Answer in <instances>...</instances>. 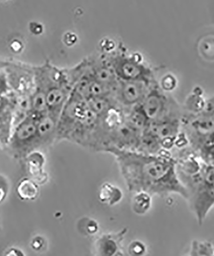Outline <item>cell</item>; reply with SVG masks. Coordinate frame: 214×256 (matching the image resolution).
<instances>
[{"label": "cell", "mask_w": 214, "mask_h": 256, "mask_svg": "<svg viewBox=\"0 0 214 256\" xmlns=\"http://www.w3.org/2000/svg\"><path fill=\"white\" fill-rule=\"evenodd\" d=\"M99 198L102 202L113 206L122 200V194L120 190L114 185L106 184L100 189Z\"/></svg>", "instance_id": "cell-13"}, {"label": "cell", "mask_w": 214, "mask_h": 256, "mask_svg": "<svg viewBox=\"0 0 214 256\" xmlns=\"http://www.w3.org/2000/svg\"><path fill=\"white\" fill-rule=\"evenodd\" d=\"M103 152L116 158L127 188L132 193L145 192L152 196L174 194L188 200V190L178 172L176 160L169 150L149 154L110 147Z\"/></svg>", "instance_id": "cell-1"}, {"label": "cell", "mask_w": 214, "mask_h": 256, "mask_svg": "<svg viewBox=\"0 0 214 256\" xmlns=\"http://www.w3.org/2000/svg\"><path fill=\"white\" fill-rule=\"evenodd\" d=\"M88 65L92 77L100 84L111 88L114 92L119 80L108 60L88 61Z\"/></svg>", "instance_id": "cell-7"}, {"label": "cell", "mask_w": 214, "mask_h": 256, "mask_svg": "<svg viewBox=\"0 0 214 256\" xmlns=\"http://www.w3.org/2000/svg\"><path fill=\"white\" fill-rule=\"evenodd\" d=\"M177 80L172 74H168L161 80V89L163 91H172L177 86Z\"/></svg>", "instance_id": "cell-16"}, {"label": "cell", "mask_w": 214, "mask_h": 256, "mask_svg": "<svg viewBox=\"0 0 214 256\" xmlns=\"http://www.w3.org/2000/svg\"><path fill=\"white\" fill-rule=\"evenodd\" d=\"M150 123L173 118H182L184 112L172 98L165 94L161 88L152 86L140 104Z\"/></svg>", "instance_id": "cell-3"}, {"label": "cell", "mask_w": 214, "mask_h": 256, "mask_svg": "<svg viewBox=\"0 0 214 256\" xmlns=\"http://www.w3.org/2000/svg\"><path fill=\"white\" fill-rule=\"evenodd\" d=\"M14 140L26 143L37 140V118L30 113L18 124L15 130Z\"/></svg>", "instance_id": "cell-9"}, {"label": "cell", "mask_w": 214, "mask_h": 256, "mask_svg": "<svg viewBox=\"0 0 214 256\" xmlns=\"http://www.w3.org/2000/svg\"><path fill=\"white\" fill-rule=\"evenodd\" d=\"M58 120L46 115L37 118V140L36 142H52L56 139V126Z\"/></svg>", "instance_id": "cell-10"}, {"label": "cell", "mask_w": 214, "mask_h": 256, "mask_svg": "<svg viewBox=\"0 0 214 256\" xmlns=\"http://www.w3.org/2000/svg\"><path fill=\"white\" fill-rule=\"evenodd\" d=\"M152 86V83L142 80H119L114 92V98L122 106L132 108L142 102Z\"/></svg>", "instance_id": "cell-5"}, {"label": "cell", "mask_w": 214, "mask_h": 256, "mask_svg": "<svg viewBox=\"0 0 214 256\" xmlns=\"http://www.w3.org/2000/svg\"><path fill=\"white\" fill-rule=\"evenodd\" d=\"M31 114L36 118L48 114L46 98L44 86L40 80L36 77V88L31 96L30 99Z\"/></svg>", "instance_id": "cell-11"}, {"label": "cell", "mask_w": 214, "mask_h": 256, "mask_svg": "<svg viewBox=\"0 0 214 256\" xmlns=\"http://www.w3.org/2000/svg\"><path fill=\"white\" fill-rule=\"evenodd\" d=\"M146 248L144 244L140 241L132 242L129 246V252L132 255L140 256L144 254Z\"/></svg>", "instance_id": "cell-17"}, {"label": "cell", "mask_w": 214, "mask_h": 256, "mask_svg": "<svg viewBox=\"0 0 214 256\" xmlns=\"http://www.w3.org/2000/svg\"><path fill=\"white\" fill-rule=\"evenodd\" d=\"M198 90H194V92L188 96L186 100L185 105V110L186 114H199L202 113L206 106V100L202 97V94L200 93L202 90L198 88Z\"/></svg>", "instance_id": "cell-12"}, {"label": "cell", "mask_w": 214, "mask_h": 256, "mask_svg": "<svg viewBox=\"0 0 214 256\" xmlns=\"http://www.w3.org/2000/svg\"><path fill=\"white\" fill-rule=\"evenodd\" d=\"M182 118H173L150 122L146 130L160 140L164 150H169L175 146L182 132Z\"/></svg>", "instance_id": "cell-6"}, {"label": "cell", "mask_w": 214, "mask_h": 256, "mask_svg": "<svg viewBox=\"0 0 214 256\" xmlns=\"http://www.w3.org/2000/svg\"><path fill=\"white\" fill-rule=\"evenodd\" d=\"M118 80L124 81L142 80L152 83V70L140 60L132 56L118 54L108 60Z\"/></svg>", "instance_id": "cell-4"}, {"label": "cell", "mask_w": 214, "mask_h": 256, "mask_svg": "<svg viewBox=\"0 0 214 256\" xmlns=\"http://www.w3.org/2000/svg\"><path fill=\"white\" fill-rule=\"evenodd\" d=\"M126 230H124L118 234H104L99 238L95 244V250L99 256H110L119 254L122 242Z\"/></svg>", "instance_id": "cell-8"}, {"label": "cell", "mask_w": 214, "mask_h": 256, "mask_svg": "<svg viewBox=\"0 0 214 256\" xmlns=\"http://www.w3.org/2000/svg\"><path fill=\"white\" fill-rule=\"evenodd\" d=\"M36 77L44 86L48 114L58 120L72 91L67 72L46 65L36 70Z\"/></svg>", "instance_id": "cell-2"}, {"label": "cell", "mask_w": 214, "mask_h": 256, "mask_svg": "<svg viewBox=\"0 0 214 256\" xmlns=\"http://www.w3.org/2000/svg\"><path fill=\"white\" fill-rule=\"evenodd\" d=\"M152 205V196L145 192L136 193L132 201V209L136 214H144Z\"/></svg>", "instance_id": "cell-14"}, {"label": "cell", "mask_w": 214, "mask_h": 256, "mask_svg": "<svg viewBox=\"0 0 214 256\" xmlns=\"http://www.w3.org/2000/svg\"><path fill=\"white\" fill-rule=\"evenodd\" d=\"M18 194L24 200H34L38 196V188L35 184L29 180H22L18 188Z\"/></svg>", "instance_id": "cell-15"}]
</instances>
